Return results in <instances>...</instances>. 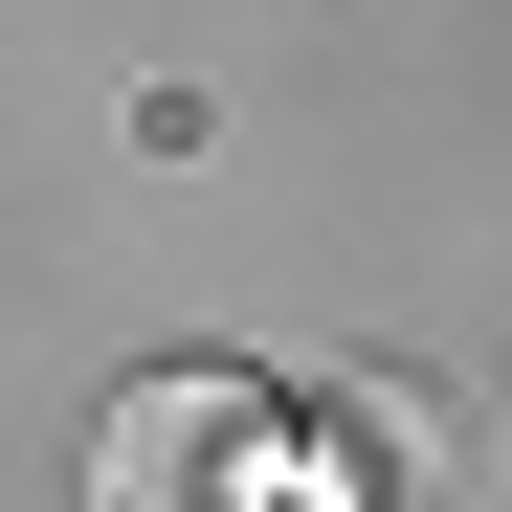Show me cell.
<instances>
[{
    "label": "cell",
    "instance_id": "obj_1",
    "mask_svg": "<svg viewBox=\"0 0 512 512\" xmlns=\"http://www.w3.org/2000/svg\"><path fill=\"white\" fill-rule=\"evenodd\" d=\"M245 490H268V379H223V357H156L90 423V512H245Z\"/></svg>",
    "mask_w": 512,
    "mask_h": 512
}]
</instances>
